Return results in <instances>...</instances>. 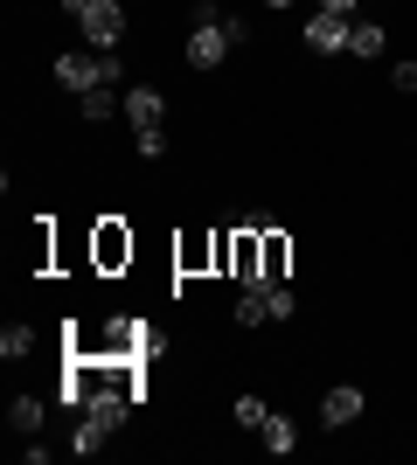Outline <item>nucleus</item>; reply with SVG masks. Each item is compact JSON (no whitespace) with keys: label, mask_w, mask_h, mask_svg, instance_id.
<instances>
[{"label":"nucleus","mask_w":417,"mask_h":465,"mask_svg":"<svg viewBox=\"0 0 417 465\" xmlns=\"http://www.w3.org/2000/svg\"><path fill=\"white\" fill-rule=\"evenodd\" d=\"M160 112H167V104H160V91H146V84H133V91H125V125H133V133H160Z\"/></svg>","instance_id":"423d86ee"},{"label":"nucleus","mask_w":417,"mask_h":465,"mask_svg":"<svg viewBox=\"0 0 417 465\" xmlns=\"http://www.w3.org/2000/svg\"><path fill=\"white\" fill-rule=\"evenodd\" d=\"M77 112L91 118V125H104V118H119L125 104H119V84H98V91H84L77 97Z\"/></svg>","instance_id":"6e6552de"},{"label":"nucleus","mask_w":417,"mask_h":465,"mask_svg":"<svg viewBox=\"0 0 417 465\" xmlns=\"http://www.w3.org/2000/svg\"><path fill=\"white\" fill-rule=\"evenodd\" d=\"M0 354H7V361H21V354H35V327H21V320H7V327H0Z\"/></svg>","instance_id":"ddd939ff"},{"label":"nucleus","mask_w":417,"mask_h":465,"mask_svg":"<svg viewBox=\"0 0 417 465\" xmlns=\"http://www.w3.org/2000/svg\"><path fill=\"white\" fill-rule=\"evenodd\" d=\"M104 438H112V424H98V417L84 410V424L70 430V451H77V459H91V451H104Z\"/></svg>","instance_id":"1a4fd4ad"},{"label":"nucleus","mask_w":417,"mask_h":465,"mask_svg":"<svg viewBox=\"0 0 417 465\" xmlns=\"http://www.w3.org/2000/svg\"><path fill=\"white\" fill-rule=\"evenodd\" d=\"M264 417H272V410H264L258 396H237V424L243 430H264Z\"/></svg>","instance_id":"2eb2a0df"},{"label":"nucleus","mask_w":417,"mask_h":465,"mask_svg":"<svg viewBox=\"0 0 417 465\" xmlns=\"http://www.w3.org/2000/svg\"><path fill=\"white\" fill-rule=\"evenodd\" d=\"M272 312H278V320H293V312H299V299H293V285H272Z\"/></svg>","instance_id":"dca6fc26"},{"label":"nucleus","mask_w":417,"mask_h":465,"mask_svg":"<svg viewBox=\"0 0 417 465\" xmlns=\"http://www.w3.org/2000/svg\"><path fill=\"white\" fill-rule=\"evenodd\" d=\"M390 84H397V91H417V63H397V70H390Z\"/></svg>","instance_id":"f3484780"},{"label":"nucleus","mask_w":417,"mask_h":465,"mask_svg":"<svg viewBox=\"0 0 417 465\" xmlns=\"http://www.w3.org/2000/svg\"><path fill=\"white\" fill-rule=\"evenodd\" d=\"M243 42H251V28H243L237 15H223V21H195V35H188L181 56L195 63V70H216V63L230 56V49H243Z\"/></svg>","instance_id":"f257e3e1"},{"label":"nucleus","mask_w":417,"mask_h":465,"mask_svg":"<svg viewBox=\"0 0 417 465\" xmlns=\"http://www.w3.org/2000/svg\"><path fill=\"white\" fill-rule=\"evenodd\" d=\"M264 7H293V0H264Z\"/></svg>","instance_id":"6ab92c4d"},{"label":"nucleus","mask_w":417,"mask_h":465,"mask_svg":"<svg viewBox=\"0 0 417 465\" xmlns=\"http://www.w3.org/2000/svg\"><path fill=\"white\" fill-rule=\"evenodd\" d=\"M63 15H77V28H84L91 49H119V35H125V7L119 0H63Z\"/></svg>","instance_id":"f03ea898"},{"label":"nucleus","mask_w":417,"mask_h":465,"mask_svg":"<svg viewBox=\"0 0 417 465\" xmlns=\"http://www.w3.org/2000/svg\"><path fill=\"white\" fill-rule=\"evenodd\" d=\"M355 417H362V389H348V382L327 389V403H320V424L341 430V424H355Z\"/></svg>","instance_id":"0eeeda50"},{"label":"nucleus","mask_w":417,"mask_h":465,"mask_svg":"<svg viewBox=\"0 0 417 465\" xmlns=\"http://www.w3.org/2000/svg\"><path fill=\"white\" fill-rule=\"evenodd\" d=\"M258 438H264V451H272V459H285V451L299 445V430H293V417H264V430H258Z\"/></svg>","instance_id":"9b49d317"},{"label":"nucleus","mask_w":417,"mask_h":465,"mask_svg":"<svg viewBox=\"0 0 417 465\" xmlns=\"http://www.w3.org/2000/svg\"><path fill=\"white\" fill-rule=\"evenodd\" d=\"M7 430H21V438H35V430H42V403H35V396H15V403H7Z\"/></svg>","instance_id":"f8f14e48"},{"label":"nucleus","mask_w":417,"mask_h":465,"mask_svg":"<svg viewBox=\"0 0 417 465\" xmlns=\"http://www.w3.org/2000/svg\"><path fill=\"white\" fill-rule=\"evenodd\" d=\"M56 84L63 91H98V84H119V56L112 49H91V56H56Z\"/></svg>","instance_id":"7ed1b4c3"},{"label":"nucleus","mask_w":417,"mask_h":465,"mask_svg":"<svg viewBox=\"0 0 417 465\" xmlns=\"http://www.w3.org/2000/svg\"><path fill=\"white\" fill-rule=\"evenodd\" d=\"M320 7H327V15H355V0H320Z\"/></svg>","instance_id":"a211bd4d"},{"label":"nucleus","mask_w":417,"mask_h":465,"mask_svg":"<svg viewBox=\"0 0 417 465\" xmlns=\"http://www.w3.org/2000/svg\"><path fill=\"white\" fill-rule=\"evenodd\" d=\"M306 49H320V56H348V15H327V7H320V15L306 21Z\"/></svg>","instance_id":"20e7f679"},{"label":"nucleus","mask_w":417,"mask_h":465,"mask_svg":"<svg viewBox=\"0 0 417 465\" xmlns=\"http://www.w3.org/2000/svg\"><path fill=\"white\" fill-rule=\"evenodd\" d=\"M264 320H278L272 292H237V327H264Z\"/></svg>","instance_id":"9d476101"},{"label":"nucleus","mask_w":417,"mask_h":465,"mask_svg":"<svg viewBox=\"0 0 417 465\" xmlns=\"http://www.w3.org/2000/svg\"><path fill=\"white\" fill-rule=\"evenodd\" d=\"M348 56H382V28L376 21H355V28H348Z\"/></svg>","instance_id":"4468645a"},{"label":"nucleus","mask_w":417,"mask_h":465,"mask_svg":"<svg viewBox=\"0 0 417 465\" xmlns=\"http://www.w3.org/2000/svg\"><path fill=\"white\" fill-rule=\"evenodd\" d=\"M91 257H98V272H119V264H133V230H125V223H98V243H91Z\"/></svg>","instance_id":"39448f33"}]
</instances>
